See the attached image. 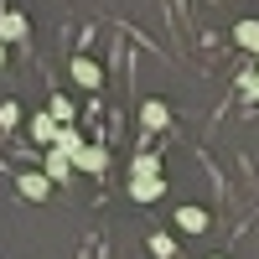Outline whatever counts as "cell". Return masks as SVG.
Instances as JSON below:
<instances>
[{"label":"cell","instance_id":"7a4b0ae2","mask_svg":"<svg viewBox=\"0 0 259 259\" xmlns=\"http://www.w3.org/2000/svg\"><path fill=\"white\" fill-rule=\"evenodd\" d=\"M31 140H36V145H47V150H52V145L62 140V124H57L52 114H36V119H31Z\"/></svg>","mask_w":259,"mask_h":259},{"label":"cell","instance_id":"8992f818","mask_svg":"<svg viewBox=\"0 0 259 259\" xmlns=\"http://www.w3.org/2000/svg\"><path fill=\"white\" fill-rule=\"evenodd\" d=\"M177 223H182L187 233H207V207H192V202L177 207Z\"/></svg>","mask_w":259,"mask_h":259},{"label":"cell","instance_id":"9c48e42d","mask_svg":"<svg viewBox=\"0 0 259 259\" xmlns=\"http://www.w3.org/2000/svg\"><path fill=\"white\" fill-rule=\"evenodd\" d=\"M130 192H135V202H156V197H166V177H145V182H135Z\"/></svg>","mask_w":259,"mask_h":259},{"label":"cell","instance_id":"9a60e30c","mask_svg":"<svg viewBox=\"0 0 259 259\" xmlns=\"http://www.w3.org/2000/svg\"><path fill=\"white\" fill-rule=\"evenodd\" d=\"M239 89H244V94H249V99H259V73H254V68H249V73H244V78H239Z\"/></svg>","mask_w":259,"mask_h":259},{"label":"cell","instance_id":"3957f363","mask_svg":"<svg viewBox=\"0 0 259 259\" xmlns=\"http://www.w3.org/2000/svg\"><path fill=\"white\" fill-rule=\"evenodd\" d=\"M41 166H47V177H52V182H68V177H73V156H68V150H57V145L41 156Z\"/></svg>","mask_w":259,"mask_h":259},{"label":"cell","instance_id":"277c9868","mask_svg":"<svg viewBox=\"0 0 259 259\" xmlns=\"http://www.w3.org/2000/svg\"><path fill=\"white\" fill-rule=\"evenodd\" d=\"M166 119H171V109H166L161 99H145V104H140V124H145V130H166Z\"/></svg>","mask_w":259,"mask_h":259},{"label":"cell","instance_id":"2e32d148","mask_svg":"<svg viewBox=\"0 0 259 259\" xmlns=\"http://www.w3.org/2000/svg\"><path fill=\"white\" fill-rule=\"evenodd\" d=\"M0 68H6V41H0Z\"/></svg>","mask_w":259,"mask_h":259},{"label":"cell","instance_id":"e0dca14e","mask_svg":"<svg viewBox=\"0 0 259 259\" xmlns=\"http://www.w3.org/2000/svg\"><path fill=\"white\" fill-rule=\"evenodd\" d=\"M212 259H218V254H212Z\"/></svg>","mask_w":259,"mask_h":259},{"label":"cell","instance_id":"7c38bea8","mask_svg":"<svg viewBox=\"0 0 259 259\" xmlns=\"http://www.w3.org/2000/svg\"><path fill=\"white\" fill-rule=\"evenodd\" d=\"M150 254H156V259H171V254H177V239H171V233H150Z\"/></svg>","mask_w":259,"mask_h":259},{"label":"cell","instance_id":"52a82bcc","mask_svg":"<svg viewBox=\"0 0 259 259\" xmlns=\"http://www.w3.org/2000/svg\"><path fill=\"white\" fill-rule=\"evenodd\" d=\"M47 192H52L47 171H26V177H21V197H47Z\"/></svg>","mask_w":259,"mask_h":259},{"label":"cell","instance_id":"5b68a950","mask_svg":"<svg viewBox=\"0 0 259 259\" xmlns=\"http://www.w3.org/2000/svg\"><path fill=\"white\" fill-rule=\"evenodd\" d=\"M26 36V16L21 11H0V41H21Z\"/></svg>","mask_w":259,"mask_h":259},{"label":"cell","instance_id":"30bf717a","mask_svg":"<svg viewBox=\"0 0 259 259\" xmlns=\"http://www.w3.org/2000/svg\"><path fill=\"white\" fill-rule=\"evenodd\" d=\"M233 41H239L244 52H259V21H239V26H233Z\"/></svg>","mask_w":259,"mask_h":259},{"label":"cell","instance_id":"5bb4252c","mask_svg":"<svg viewBox=\"0 0 259 259\" xmlns=\"http://www.w3.org/2000/svg\"><path fill=\"white\" fill-rule=\"evenodd\" d=\"M47 114H52L57 124H68V119H73V99H62V94H57V99H52V109H47Z\"/></svg>","mask_w":259,"mask_h":259},{"label":"cell","instance_id":"8fae6325","mask_svg":"<svg viewBox=\"0 0 259 259\" xmlns=\"http://www.w3.org/2000/svg\"><path fill=\"white\" fill-rule=\"evenodd\" d=\"M135 182H145V177H161V156H135Z\"/></svg>","mask_w":259,"mask_h":259},{"label":"cell","instance_id":"ba28073f","mask_svg":"<svg viewBox=\"0 0 259 259\" xmlns=\"http://www.w3.org/2000/svg\"><path fill=\"white\" fill-rule=\"evenodd\" d=\"M73 78L83 83V89H99V83H104V73H99V62H89V57H73Z\"/></svg>","mask_w":259,"mask_h":259},{"label":"cell","instance_id":"6da1fadb","mask_svg":"<svg viewBox=\"0 0 259 259\" xmlns=\"http://www.w3.org/2000/svg\"><path fill=\"white\" fill-rule=\"evenodd\" d=\"M73 166L89 171V177H104V171H109V150H104V145H83L78 156H73Z\"/></svg>","mask_w":259,"mask_h":259},{"label":"cell","instance_id":"4fadbf2b","mask_svg":"<svg viewBox=\"0 0 259 259\" xmlns=\"http://www.w3.org/2000/svg\"><path fill=\"white\" fill-rule=\"evenodd\" d=\"M16 124H21V104L6 99V104H0V130H16Z\"/></svg>","mask_w":259,"mask_h":259}]
</instances>
